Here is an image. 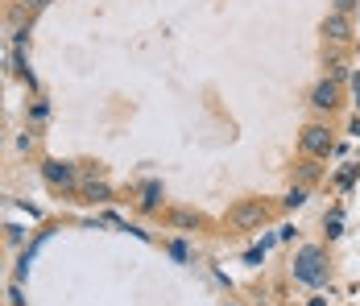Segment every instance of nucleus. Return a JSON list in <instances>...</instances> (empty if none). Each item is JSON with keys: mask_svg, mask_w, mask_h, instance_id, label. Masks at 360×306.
<instances>
[{"mask_svg": "<svg viewBox=\"0 0 360 306\" xmlns=\"http://www.w3.org/2000/svg\"><path fill=\"white\" fill-rule=\"evenodd\" d=\"M269 219H274V207L265 199H236L228 207V228H236V232H257Z\"/></svg>", "mask_w": 360, "mask_h": 306, "instance_id": "f257e3e1", "label": "nucleus"}, {"mask_svg": "<svg viewBox=\"0 0 360 306\" xmlns=\"http://www.w3.org/2000/svg\"><path fill=\"white\" fill-rule=\"evenodd\" d=\"M294 277H298L302 286H323L327 281V253L319 244H302V248L294 253Z\"/></svg>", "mask_w": 360, "mask_h": 306, "instance_id": "f03ea898", "label": "nucleus"}, {"mask_svg": "<svg viewBox=\"0 0 360 306\" xmlns=\"http://www.w3.org/2000/svg\"><path fill=\"white\" fill-rule=\"evenodd\" d=\"M298 145H302V153H307V158L327 162V158H331V149H335V133H331V125H327V120H311V125H302Z\"/></svg>", "mask_w": 360, "mask_h": 306, "instance_id": "7ed1b4c3", "label": "nucleus"}, {"mask_svg": "<svg viewBox=\"0 0 360 306\" xmlns=\"http://www.w3.org/2000/svg\"><path fill=\"white\" fill-rule=\"evenodd\" d=\"M41 178H46V186H54V191H67V195L79 191V166H75V162L50 158V162H41Z\"/></svg>", "mask_w": 360, "mask_h": 306, "instance_id": "20e7f679", "label": "nucleus"}, {"mask_svg": "<svg viewBox=\"0 0 360 306\" xmlns=\"http://www.w3.org/2000/svg\"><path fill=\"white\" fill-rule=\"evenodd\" d=\"M307 103H311L315 112H327V116H331V112H335V108L344 103V87H340V79L323 75V79H319V83L311 87V100H307Z\"/></svg>", "mask_w": 360, "mask_h": 306, "instance_id": "39448f33", "label": "nucleus"}, {"mask_svg": "<svg viewBox=\"0 0 360 306\" xmlns=\"http://www.w3.org/2000/svg\"><path fill=\"white\" fill-rule=\"evenodd\" d=\"M323 37L331 46H348V37H352V21H348V13H327L323 17Z\"/></svg>", "mask_w": 360, "mask_h": 306, "instance_id": "423d86ee", "label": "nucleus"}, {"mask_svg": "<svg viewBox=\"0 0 360 306\" xmlns=\"http://www.w3.org/2000/svg\"><path fill=\"white\" fill-rule=\"evenodd\" d=\"M75 195L83 203H104V199H112V186L104 178H96V174H79V191Z\"/></svg>", "mask_w": 360, "mask_h": 306, "instance_id": "0eeeda50", "label": "nucleus"}, {"mask_svg": "<svg viewBox=\"0 0 360 306\" xmlns=\"http://www.w3.org/2000/svg\"><path fill=\"white\" fill-rule=\"evenodd\" d=\"M170 224H174V228H203V215H199V211H186V207H179V211H170Z\"/></svg>", "mask_w": 360, "mask_h": 306, "instance_id": "6e6552de", "label": "nucleus"}, {"mask_svg": "<svg viewBox=\"0 0 360 306\" xmlns=\"http://www.w3.org/2000/svg\"><path fill=\"white\" fill-rule=\"evenodd\" d=\"M302 203H307V191H302V186H294L286 199H282V207H290V211H294V207H302Z\"/></svg>", "mask_w": 360, "mask_h": 306, "instance_id": "1a4fd4ad", "label": "nucleus"}, {"mask_svg": "<svg viewBox=\"0 0 360 306\" xmlns=\"http://www.w3.org/2000/svg\"><path fill=\"white\" fill-rule=\"evenodd\" d=\"M141 207H145V211H153V207H158V182H149V186H145V199H141Z\"/></svg>", "mask_w": 360, "mask_h": 306, "instance_id": "9d476101", "label": "nucleus"}, {"mask_svg": "<svg viewBox=\"0 0 360 306\" xmlns=\"http://www.w3.org/2000/svg\"><path fill=\"white\" fill-rule=\"evenodd\" d=\"M315 178H319V170H315V158H307V162H302V182H315Z\"/></svg>", "mask_w": 360, "mask_h": 306, "instance_id": "9b49d317", "label": "nucleus"}, {"mask_svg": "<svg viewBox=\"0 0 360 306\" xmlns=\"http://www.w3.org/2000/svg\"><path fill=\"white\" fill-rule=\"evenodd\" d=\"M335 13H348V17H352V13H356V0H335Z\"/></svg>", "mask_w": 360, "mask_h": 306, "instance_id": "f8f14e48", "label": "nucleus"}, {"mask_svg": "<svg viewBox=\"0 0 360 306\" xmlns=\"http://www.w3.org/2000/svg\"><path fill=\"white\" fill-rule=\"evenodd\" d=\"M46 4H50V0H21V8H25V13H37V8H46Z\"/></svg>", "mask_w": 360, "mask_h": 306, "instance_id": "ddd939ff", "label": "nucleus"}, {"mask_svg": "<svg viewBox=\"0 0 360 306\" xmlns=\"http://www.w3.org/2000/svg\"><path fill=\"white\" fill-rule=\"evenodd\" d=\"M352 133H356V136H360V116H356V120H352Z\"/></svg>", "mask_w": 360, "mask_h": 306, "instance_id": "4468645a", "label": "nucleus"}, {"mask_svg": "<svg viewBox=\"0 0 360 306\" xmlns=\"http://www.w3.org/2000/svg\"><path fill=\"white\" fill-rule=\"evenodd\" d=\"M232 306H236V302H232Z\"/></svg>", "mask_w": 360, "mask_h": 306, "instance_id": "2eb2a0df", "label": "nucleus"}, {"mask_svg": "<svg viewBox=\"0 0 360 306\" xmlns=\"http://www.w3.org/2000/svg\"><path fill=\"white\" fill-rule=\"evenodd\" d=\"M356 103H360V100H356Z\"/></svg>", "mask_w": 360, "mask_h": 306, "instance_id": "dca6fc26", "label": "nucleus"}]
</instances>
